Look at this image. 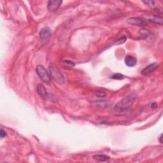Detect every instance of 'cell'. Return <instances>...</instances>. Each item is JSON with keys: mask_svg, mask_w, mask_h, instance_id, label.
<instances>
[{"mask_svg": "<svg viewBox=\"0 0 163 163\" xmlns=\"http://www.w3.org/2000/svg\"><path fill=\"white\" fill-rule=\"evenodd\" d=\"M136 95L135 94H131L121 99L114 106V111L117 113H124L131 108L132 105L135 102Z\"/></svg>", "mask_w": 163, "mask_h": 163, "instance_id": "obj_1", "label": "cell"}, {"mask_svg": "<svg viewBox=\"0 0 163 163\" xmlns=\"http://www.w3.org/2000/svg\"><path fill=\"white\" fill-rule=\"evenodd\" d=\"M50 75L52 79L59 84H63L65 82L64 75L61 74V71L57 66L53 63H50L49 66Z\"/></svg>", "mask_w": 163, "mask_h": 163, "instance_id": "obj_2", "label": "cell"}, {"mask_svg": "<svg viewBox=\"0 0 163 163\" xmlns=\"http://www.w3.org/2000/svg\"><path fill=\"white\" fill-rule=\"evenodd\" d=\"M36 71L39 78H40L43 82L45 83H49L50 80H51V77H50L49 73L42 65H38L36 66Z\"/></svg>", "mask_w": 163, "mask_h": 163, "instance_id": "obj_3", "label": "cell"}, {"mask_svg": "<svg viewBox=\"0 0 163 163\" xmlns=\"http://www.w3.org/2000/svg\"><path fill=\"white\" fill-rule=\"evenodd\" d=\"M142 17L145 20L152 22V23L162 25L163 19L160 15H154L152 14H144Z\"/></svg>", "mask_w": 163, "mask_h": 163, "instance_id": "obj_4", "label": "cell"}, {"mask_svg": "<svg viewBox=\"0 0 163 163\" xmlns=\"http://www.w3.org/2000/svg\"><path fill=\"white\" fill-rule=\"evenodd\" d=\"M127 22L131 25H135L141 27H145L147 25V21L143 18L139 17H134L129 18L127 20Z\"/></svg>", "mask_w": 163, "mask_h": 163, "instance_id": "obj_5", "label": "cell"}, {"mask_svg": "<svg viewBox=\"0 0 163 163\" xmlns=\"http://www.w3.org/2000/svg\"><path fill=\"white\" fill-rule=\"evenodd\" d=\"M63 2L61 0H52L49 1L47 3V9L49 12H54L57 11L61 7Z\"/></svg>", "mask_w": 163, "mask_h": 163, "instance_id": "obj_6", "label": "cell"}, {"mask_svg": "<svg viewBox=\"0 0 163 163\" xmlns=\"http://www.w3.org/2000/svg\"><path fill=\"white\" fill-rule=\"evenodd\" d=\"M158 67H159L158 63H152L148 65L147 66H146L144 69H143V70L142 71V74L143 75H148L152 74V72L155 71Z\"/></svg>", "mask_w": 163, "mask_h": 163, "instance_id": "obj_7", "label": "cell"}, {"mask_svg": "<svg viewBox=\"0 0 163 163\" xmlns=\"http://www.w3.org/2000/svg\"><path fill=\"white\" fill-rule=\"evenodd\" d=\"M36 91L38 94H39L40 97L45 99H49V94L48 93L46 88L44 87L43 85L40 83L38 84L36 87Z\"/></svg>", "mask_w": 163, "mask_h": 163, "instance_id": "obj_8", "label": "cell"}, {"mask_svg": "<svg viewBox=\"0 0 163 163\" xmlns=\"http://www.w3.org/2000/svg\"><path fill=\"white\" fill-rule=\"evenodd\" d=\"M40 37L42 40H47L50 38V37L52 35V31L51 30L49 27H44L40 31Z\"/></svg>", "mask_w": 163, "mask_h": 163, "instance_id": "obj_9", "label": "cell"}, {"mask_svg": "<svg viewBox=\"0 0 163 163\" xmlns=\"http://www.w3.org/2000/svg\"><path fill=\"white\" fill-rule=\"evenodd\" d=\"M125 63L128 67H133L136 64V59L132 55H127L125 58Z\"/></svg>", "mask_w": 163, "mask_h": 163, "instance_id": "obj_10", "label": "cell"}, {"mask_svg": "<svg viewBox=\"0 0 163 163\" xmlns=\"http://www.w3.org/2000/svg\"><path fill=\"white\" fill-rule=\"evenodd\" d=\"M94 159L100 162H105V161H108L110 160V157L105 155H102V154H98V155H95L93 156Z\"/></svg>", "mask_w": 163, "mask_h": 163, "instance_id": "obj_11", "label": "cell"}, {"mask_svg": "<svg viewBox=\"0 0 163 163\" xmlns=\"http://www.w3.org/2000/svg\"><path fill=\"white\" fill-rule=\"evenodd\" d=\"M62 63H63L64 65V66H66V68H72L75 66V63H73L72 61H68V60L63 61H62Z\"/></svg>", "mask_w": 163, "mask_h": 163, "instance_id": "obj_12", "label": "cell"}, {"mask_svg": "<svg viewBox=\"0 0 163 163\" xmlns=\"http://www.w3.org/2000/svg\"><path fill=\"white\" fill-rule=\"evenodd\" d=\"M143 2L145 4L148 5L149 7H151L152 8H154V9H157V7L156 6L155 2L154 1H144Z\"/></svg>", "mask_w": 163, "mask_h": 163, "instance_id": "obj_13", "label": "cell"}, {"mask_svg": "<svg viewBox=\"0 0 163 163\" xmlns=\"http://www.w3.org/2000/svg\"><path fill=\"white\" fill-rule=\"evenodd\" d=\"M111 78L115 80H121L124 78V75L121 74H115L111 76Z\"/></svg>", "mask_w": 163, "mask_h": 163, "instance_id": "obj_14", "label": "cell"}, {"mask_svg": "<svg viewBox=\"0 0 163 163\" xmlns=\"http://www.w3.org/2000/svg\"><path fill=\"white\" fill-rule=\"evenodd\" d=\"M95 95L98 98H104L106 96V93L103 91H98L96 92Z\"/></svg>", "mask_w": 163, "mask_h": 163, "instance_id": "obj_15", "label": "cell"}, {"mask_svg": "<svg viewBox=\"0 0 163 163\" xmlns=\"http://www.w3.org/2000/svg\"><path fill=\"white\" fill-rule=\"evenodd\" d=\"M126 41V37L123 36V37H121V38H119V40L117 41L115 44L116 45H121V44H122V43H124Z\"/></svg>", "mask_w": 163, "mask_h": 163, "instance_id": "obj_16", "label": "cell"}, {"mask_svg": "<svg viewBox=\"0 0 163 163\" xmlns=\"http://www.w3.org/2000/svg\"><path fill=\"white\" fill-rule=\"evenodd\" d=\"M7 136V134L3 129H1V131H0V136H1L2 138H3L5 137H6Z\"/></svg>", "mask_w": 163, "mask_h": 163, "instance_id": "obj_17", "label": "cell"}, {"mask_svg": "<svg viewBox=\"0 0 163 163\" xmlns=\"http://www.w3.org/2000/svg\"><path fill=\"white\" fill-rule=\"evenodd\" d=\"M157 107V103H152V105H151V108H156Z\"/></svg>", "mask_w": 163, "mask_h": 163, "instance_id": "obj_18", "label": "cell"}, {"mask_svg": "<svg viewBox=\"0 0 163 163\" xmlns=\"http://www.w3.org/2000/svg\"><path fill=\"white\" fill-rule=\"evenodd\" d=\"M159 142H160L161 143H162V134H161V136H160V137H159Z\"/></svg>", "mask_w": 163, "mask_h": 163, "instance_id": "obj_19", "label": "cell"}]
</instances>
